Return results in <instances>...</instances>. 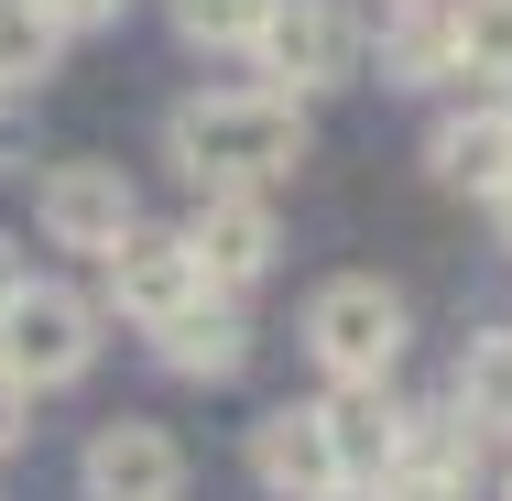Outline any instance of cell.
Instances as JSON below:
<instances>
[{
	"instance_id": "2e32d148",
	"label": "cell",
	"mask_w": 512,
	"mask_h": 501,
	"mask_svg": "<svg viewBox=\"0 0 512 501\" xmlns=\"http://www.w3.org/2000/svg\"><path fill=\"white\" fill-rule=\"evenodd\" d=\"M458 88H512V0H447Z\"/></svg>"
},
{
	"instance_id": "9c48e42d",
	"label": "cell",
	"mask_w": 512,
	"mask_h": 501,
	"mask_svg": "<svg viewBox=\"0 0 512 501\" xmlns=\"http://www.w3.org/2000/svg\"><path fill=\"white\" fill-rule=\"evenodd\" d=\"M131 218H142V197H131V175H120V164H99V153L44 164V186H33V229H44L55 251H88V262H99Z\"/></svg>"
},
{
	"instance_id": "30bf717a",
	"label": "cell",
	"mask_w": 512,
	"mask_h": 501,
	"mask_svg": "<svg viewBox=\"0 0 512 501\" xmlns=\"http://www.w3.org/2000/svg\"><path fill=\"white\" fill-rule=\"evenodd\" d=\"M360 77L382 88H458V33H447V0H382V22H360Z\"/></svg>"
},
{
	"instance_id": "e0dca14e",
	"label": "cell",
	"mask_w": 512,
	"mask_h": 501,
	"mask_svg": "<svg viewBox=\"0 0 512 501\" xmlns=\"http://www.w3.org/2000/svg\"><path fill=\"white\" fill-rule=\"evenodd\" d=\"M55 55H66V33H55L33 0H0V99H44Z\"/></svg>"
},
{
	"instance_id": "d4e9b609",
	"label": "cell",
	"mask_w": 512,
	"mask_h": 501,
	"mask_svg": "<svg viewBox=\"0 0 512 501\" xmlns=\"http://www.w3.org/2000/svg\"><path fill=\"white\" fill-rule=\"evenodd\" d=\"M502 501H512V469H502Z\"/></svg>"
},
{
	"instance_id": "ffe728a7",
	"label": "cell",
	"mask_w": 512,
	"mask_h": 501,
	"mask_svg": "<svg viewBox=\"0 0 512 501\" xmlns=\"http://www.w3.org/2000/svg\"><path fill=\"white\" fill-rule=\"evenodd\" d=\"M22 436H33V393H22V382H11V371H0V458H11V447H22Z\"/></svg>"
},
{
	"instance_id": "52a82bcc",
	"label": "cell",
	"mask_w": 512,
	"mask_h": 501,
	"mask_svg": "<svg viewBox=\"0 0 512 501\" xmlns=\"http://www.w3.org/2000/svg\"><path fill=\"white\" fill-rule=\"evenodd\" d=\"M512 175V88H458L425 120V186L447 197H491Z\"/></svg>"
},
{
	"instance_id": "d6986e66",
	"label": "cell",
	"mask_w": 512,
	"mask_h": 501,
	"mask_svg": "<svg viewBox=\"0 0 512 501\" xmlns=\"http://www.w3.org/2000/svg\"><path fill=\"white\" fill-rule=\"evenodd\" d=\"M33 11H44L66 44H77V33H120V22H131V0H33Z\"/></svg>"
},
{
	"instance_id": "8992f818",
	"label": "cell",
	"mask_w": 512,
	"mask_h": 501,
	"mask_svg": "<svg viewBox=\"0 0 512 501\" xmlns=\"http://www.w3.org/2000/svg\"><path fill=\"white\" fill-rule=\"evenodd\" d=\"M207 284H197V262H186V240L175 229H153V218H131L120 240L99 251V316H120V327H164V316H186Z\"/></svg>"
},
{
	"instance_id": "5b68a950",
	"label": "cell",
	"mask_w": 512,
	"mask_h": 501,
	"mask_svg": "<svg viewBox=\"0 0 512 501\" xmlns=\"http://www.w3.org/2000/svg\"><path fill=\"white\" fill-rule=\"evenodd\" d=\"M186 262H197V284L207 295H262L273 284V262H284V207L273 197H240V186H218V197H197L186 207Z\"/></svg>"
},
{
	"instance_id": "7a4b0ae2",
	"label": "cell",
	"mask_w": 512,
	"mask_h": 501,
	"mask_svg": "<svg viewBox=\"0 0 512 501\" xmlns=\"http://www.w3.org/2000/svg\"><path fill=\"white\" fill-rule=\"evenodd\" d=\"M295 338H306L316 382H393L414 349V305L382 273H327L306 295V316H295Z\"/></svg>"
},
{
	"instance_id": "44dd1931",
	"label": "cell",
	"mask_w": 512,
	"mask_h": 501,
	"mask_svg": "<svg viewBox=\"0 0 512 501\" xmlns=\"http://www.w3.org/2000/svg\"><path fill=\"white\" fill-rule=\"evenodd\" d=\"M382 501H469V480H382Z\"/></svg>"
},
{
	"instance_id": "277c9868",
	"label": "cell",
	"mask_w": 512,
	"mask_h": 501,
	"mask_svg": "<svg viewBox=\"0 0 512 501\" xmlns=\"http://www.w3.org/2000/svg\"><path fill=\"white\" fill-rule=\"evenodd\" d=\"M251 88H273V99L360 88V11L349 0H273L251 33Z\"/></svg>"
},
{
	"instance_id": "7c38bea8",
	"label": "cell",
	"mask_w": 512,
	"mask_h": 501,
	"mask_svg": "<svg viewBox=\"0 0 512 501\" xmlns=\"http://www.w3.org/2000/svg\"><path fill=\"white\" fill-rule=\"evenodd\" d=\"M251 491L262 501H327V491H349L338 480V458H327V425H316V403H273L262 425H251Z\"/></svg>"
},
{
	"instance_id": "4fadbf2b",
	"label": "cell",
	"mask_w": 512,
	"mask_h": 501,
	"mask_svg": "<svg viewBox=\"0 0 512 501\" xmlns=\"http://www.w3.org/2000/svg\"><path fill=\"white\" fill-rule=\"evenodd\" d=\"M316 425H327V458H338L349 491H382V480H393V436H404L393 382H327V393H316Z\"/></svg>"
},
{
	"instance_id": "603a6c76",
	"label": "cell",
	"mask_w": 512,
	"mask_h": 501,
	"mask_svg": "<svg viewBox=\"0 0 512 501\" xmlns=\"http://www.w3.org/2000/svg\"><path fill=\"white\" fill-rule=\"evenodd\" d=\"M22 273H33V262H22V240H11V229H0V295H11V284H22Z\"/></svg>"
},
{
	"instance_id": "cb8c5ba5",
	"label": "cell",
	"mask_w": 512,
	"mask_h": 501,
	"mask_svg": "<svg viewBox=\"0 0 512 501\" xmlns=\"http://www.w3.org/2000/svg\"><path fill=\"white\" fill-rule=\"evenodd\" d=\"M327 501H382V491H327Z\"/></svg>"
},
{
	"instance_id": "7402d4cb",
	"label": "cell",
	"mask_w": 512,
	"mask_h": 501,
	"mask_svg": "<svg viewBox=\"0 0 512 501\" xmlns=\"http://www.w3.org/2000/svg\"><path fill=\"white\" fill-rule=\"evenodd\" d=\"M480 207H491V240H502V251H512V175H502V186H491V197H480Z\"/></svg>"
},
{
	"instance_id": "8fae6325",
	"label": "cell",
	"mask_w": 512,
	"mask_h": 501,
	"mask_svg": "<svg viewBox=\"0 0 512 501\" xmlns=\"http://www.w3.org/2000/svg\"><path fill=\"white\" fill-rule=\"evenodd\" d=\"M153 360H164L175 382H197V393H229V382L262 360V338H251V316H240L229 295H197L186 316L153 327Z\"/></svg>"
},
{
	"instance_id": "3957f363",
	"label": "cell",
	"mask_w": 512,
	"mask_h": 501,
	"mask_svg": "<svg viewBox=\"0 0 512 501\" xmlns=\"http://www.w3.org/2000/svg\"><path fill=\"white\" fill-rule=\"evenodd\" d=\"M99 295H77V284H55V273H22L11 295H0V371L22 382V393H77L88 371H99Z\"/></svg>"
},
{
	"instance_id": "ba28073f",
	"label": "cell",
	"mask_w": 512,
	"mask_h": 501,
	"mask_svg": "<svg viewBox=\"0 0 512 501\" xmlns=\"http://www.w3.org/2000/svg\"><path fill=\"white\" fill-rule=\"evenodd\" d=\"M77 491H88V501H186V447H175V425H153V414L88 425Z\"/></svg>"
},
{
	"instance_id": "9a60e30c",
	"label": "cell",
	"mask_w": 512,
	"mask_h": 501,
	"mask_svg": "<svg viewBox=\"0 0 512 501\" xmlns=\"http://www.w3.org/2000/svg\"><path fill=\"white\" fill-rule=\"evenodd\" d=\"M447 403H458L480 436H512V327H480V338L458 349V382H447Z\"/></svg>"
},
{
	"instance_id": "5bb4252c",
	"label": "cell",
	"mask_w": 512,
	"mask_h": 501,
	"mask_svg": "<svg viewBox=\"0 0 512 501\" xmlns=\"http://www.w3.org/2000/svg\"><path fill=\"white\" fill-rule=\"evenodd\" d=\"M480 469V425L458 403H404V436H393V480H469Z\"/></svg>"
},
{
	"instance_id": "ac0fdd59",
	"label": "cell",
	"mask_w": 512,
	"mask_h": 501,
	"mask_svg": "<svg viewBox=\"0 0 512 501\" xmlns=\"http://www.w3.org/2000/svg\"><path fill=\"white\" fill-rule=\"evenodd\" d=\"M262 11H273V0H164V33H175L186 55H251Z\"/></svg>"
},
{
	"instance_id": "6da1fadb",
	"label": "cell",
	"mask_w": 512,
	"mask_h": 501,
	"mask_svg": "<svg viewBox=\"0 0 512 501\" xmlns=\"http://www.w3.org/2000/svg\"><path fill=\"white\" fill-rule=\"evenodd\" d=\"M306 99H273V88H197V99L164 109V164L218 197V186H240V197H273L295 164H306Z\"/></svg>"
}]
</instances>
